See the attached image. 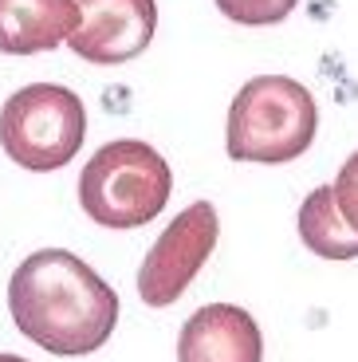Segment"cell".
I'll return each mask as SVG.
<instances>
[{"label":"cell","mask_w":358,"mask_h":362,"mask_svg":"<svg viewBox=\"0 0 358 362\" xmlns=\"http://www.w3.org/2000/svg\"><path fill=\"white\" fill-rule=\"evenodd\" d=\"M8 311L24 339L47 354L99 351L118 327V296L87 260L67 248H40L8 280Z\"/></svg>","instance_id":"cell-1"},{"label":"cell","mask_w":358,"mask_h":362,"mask_svg":"<svg viewBox=\"0 0 358 362\" xmlns=\"http://www.w3.org/2000/svg\"><path fill=\"white\" fill-rule=\"evenodd\" d=\"M319 130L311 90L291 75H256L236 90L224 127V150L233 162L279 165L307 154Z\"/></svg>","instance_id":"cell-2"},{"label":"cell","mask_w":358,"mask_h":362,"mask_svg":"<svg viewBox=\"0 0 358 362\" xmlns=\"http://www.w3.org/2000/svg\"><path fill=\"white\" fill-rule=\"evenodd\" d=\"M173 173L150 142L115 138L99 146L79 173V205L103 228H138L161 217Z\"/></svg>","instance_id":"cell-3"},{"label":"cell","mask_w":358,"mask_h":362,"mask_svg":"<svg viewBox=\"0 0 358 362\" xmlns=\"http://www.w3.org/2000/svg\"><path fill=\"white\" fill-rule=\"evenodd\" d=\"M87 110L71 87L28 83L0 107V146L24 170H63L83 150Z\"/></svg>","instance_id":"cell-4"},{"label":"cell","mask_w":358,"mask_h":362,"mask_svg":"<svg viewBox=\"0 0 358 362\" xmlns=\"http://www.w3.org/2000/svg\"><path fill=\"white\" fill-rule=\"evenodd\" d=\"M221 221L209 201H193L166 225L138 268V296L146 308H170L189 291L193 276L205 268L209 252L216 248Z\"/></svg>","instance_id":"cell-5"},{"label":"cell","mask_w":358,"mask_h":362,"mask_svg":"<svg viewBox=\"0 0 358 362\" xmlns=\"http://www.w3.org/2000/svg\"><path fill=\"white\" fill-rule=\"evenodd\" d=\"M79 24L67 36L83 64L118 67L150 47L158 32V0H75Z\"/></svg>","instance_id":"cell-6"},{"label":"cell","mask_w":358,"mask_h":362,"mask_svg":"<svg viewBox=\"0 0 358 362\" xmlns=\"http://www.w3.org/2000/svg\"><path fill=\"white\" fill-rule=\"evenodd\" d=\"M178 362H264L260 323L236 303H205L181 323Z\"/></svg>","instance_id":"cell-7"},{"label":"cell","mask_w":358,"mask_h":362,"mask_svg":"<svg viewBox=\"0 0 358 362\" xmlns=\"http://www.w3.org/2000/svg\"><path fill=\"white\" fill-rule=\"evenodd\" d=\"M79 24L75 0H0V52L40 55L67 44Z\"/></svg>","instance_id":"cell-8"},{"label":"cell","mask_w":358,"mask_h":362,"mask_svg":"<svg viewBox=\"0 0 358 362\" xmlns=\"http://www.w3.org/2000/svg\"><path fill=\"white\" fill-rule=\"evenodd\" d=\"M299 240L307 245V252L323 256V260H354L358 256V236L342 221L331 185H319L304 197V205H299Z\"/></svg>","instance_id":"cell-9"},{"label":"cell","mask_w":358,"mask_h":362,"mask_svg":"<svg viewBox=\"0 0 358 362\" xmlns=\"http://www.w3.org/2000/svg\"><path fill=\"white\" fill-rule=\"evenodd\" d=\"M299 0H216L221 16H229L233 24H244V28H268V24H279L296 12Z\"/></svg>","instance_id":"cell-10"},{"label":"cell","mask_w":358,"mask_h":362,"mask_svg":"<svg viewBox=\"0 0 358 362\" xmlns=\"http://www.w3.org/2000/svg\"><path fill=\"white\" fill-rule=\"evenodd\" d=\"M331 189H335V205H339L342 221H347L350 233L358 236V150L342 162V170H339Z\"/></svg>","instance_id":"cell-11"},{"label":"cell","mask_w":358,"mask_h":362,"mask_svg":"<svg viewBox=\"0 0 358 362\" xmlns=\"http://www.w3.org/2000/svg\"><path fill=\"white\" fill-rule=\"evenodd\" d=\"M0 362H28V358H20V354H0Z\"/></svg>","instance_id":"cell-12"}]
</instances>
